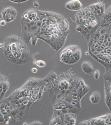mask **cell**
Returning <instances> with one entry per match:
<instances>
[{
	"instance_id": "cell-1",
	"label": "cell",
	"mask_w": 111,
	"mask_h": 125,
	"mask_svg": "<svg viewBox=\"0 0 111 125\" xmlns=\"http://www.w3.org/2000/svg\"><path fill=\"white\" fill-rule=\"evenodd\" d=\"M20 22L21 36L26 44L31 40L35 46L40 39L56 52L63 47L70 32L68 19L54 12L31 8L22 14Z\"/></svg>"
},
{
	"instance_id": "cell-2",
	"label": "cell",
	"mask_w": 111,
	"mask_h": 125,
	"mask_svg": "<svg viewBox=\"0 0 111 125\" xmlns=\"http://www.w3.org/2000/svg\"><path fill=\"white\" fill-rule=\"evenodd\" d=\"M4 43L3 52L10 62L23 65L30 60V52L27 44L19 36L10 35L5 38Z\"/></svg>"
},
{
	"instance_id": "cell-3",
	"label": "cell",
	"mask_w": 111,
	"mask_h": 125,
	"mask_svg": "<svg viewBox=\"0 0 111 125\" xmlns=\"http://www.w3.org/2000/svg\"><path fill=\"white\" fill-rule=\"evenodd\" d=\"M97 8L94 3L78 11L74 15L76 30L80 32L88 42L93 35V28L97 24L95 15Z\"/></svg>"
},
{
	"instance_id": "cell-4",
	"label": "cell",
	"mask_w": 111,
	"mask_h": 125,
	"mask_svg": "<svg viewBox=\"0 0 111 125\" xmlns=\"http://www.w3.org/2000/svg\"><path fill=\"white\" fill-rule=\"evenodd\" d=\"M24 113L7 99L0 101V125H17L22 120Z\"/></svg>"
},
{
	"instance_id": "cell-5",
	"label": "cell",
	"mask_w": 111,
	"mask_h": 125,
	"mask_svg": "<svg viewBox=\"0 0 111 125\" xmlns=\"http://www.w3.org/2000/svg\"><path fill=\"white\" fill-rule=\"evenodd\" d=\"M81 56V49L76 45H70L66 47L61 54V61L68 64L77 62Z\"/></svg>"
},
{
	"instance_id": "cell-6",
	"label": "cell",
	"mask_w": 111,
	"mask_h": 125,
	"mask_svg": "<svg viewBox=\"0 0 111 125\" xmlns=\"http://www.w3.org/2000/svg\"><path fill=\"white\" fill-rule=\"evenodd\" d=\"M1 13L3 19L7 22H10L15 20L17 12L15 8L9 6L3 9Z\"/></svg>"
},
{
	"instance_id": "cell-7",
	"label": "cell",
	"mask_w": 111,
	"mask_h": 125,
	"mask_svg": "<svg viewBox=\"0 0 111 125\" xmlns=\"http://www.w3.org/2000/svg\"><path fill=\"white\" fill-rule=\"evenodd\" d=\"M9 87L10 83L8 77L0 73V101L4 98Z\"/></svg>"
},
{
	"instance_id": "cell-8",
	"label": "cell",
	"mask_w": 111,
	"mask_h": 125,
	"mask_svg": "<svg viewBox=\"0 0 111 125\" xmlns=\"http://www.w3.org/2000/svg\"><path fill=\"white\" fill-rule=\"evenodd\" d=\"M65 7L69 10L78 11L82 9L83 6L79 0H71L66 4Z\"/></svg>"
},
{
	"instance_id": "cell-9",
	"label": "cell",
	"mask_w": 111,
	"mask_h": 125,
	"mask_svg": "<svg viewBox=\"0 0 111 125\" xmlns=\"http://www.w3.org/2000/svg\"><path fill=\"white\" fill-rule=\"evenodd\" d=\"M81 69L84 73L87 74H91L94 71L92 64L88 61H85L82 62Z\"/></svg>"
},
{
	"instance_id": "cell-10",
	"label": "cell",
	"mask_w": 111,
	"mask_h": 125,
	"mask_svg": "<svg viewBox=\"0 0 111 125\" xmlns=\"http://www.w3.org/2000/svg\"><path fill=\"white\" fill-rule=\"evenodd\" d=\"M90 101L93 104H96L100 102L101 99V95L98 91H95L90 95Z\"/></svg>"
},
{
	"instance_id": "cell-11",
	"label": "cell",
	"mask_w": 111,
	"mask_h": 125,
	"mask_svg": "<svg viewBox=\"0 0 111 125\" xmlns=\"http://www.w3.org/2000/svg\"><path fill=\"white\" fill-rule=\"evenodd\" d=\"M35 64L37 66L40 68L44 67L46 65V63L42 60H38L36 61L35 62Z\"/></svg>"
},
{
	"instance_id": "cell-12",
	"label": "cell",
	"mask_w": 111,
	"mask_h": 125,
	"mask_svg": "<svg viewBox=\"0 0 111 125\" xmlns=\"http://www.w3.org/2000/svg\"><path fill=\"white\" fill-rule=\"evenodd\" d=\"M100 76V72L99 70L97 69L95 71L94 74V76L95 79L97 80L99 79Z\"/></svg>"
},
{
	"instance_id": "cell-13",
	"label": "cell",
	"mask_w": 111,
	"mask_h": 125,
	"mask_svg": "<svg viewBox=\"0 0 111 125\" xmlns=\"http://www.w3.org/2000/svg\"><path fill=\"white\" fill-rule=\"evenodd\" d=\"M7 22V21L5 20H2L0 21V25L1 26H4L6 24Z\"/></svg>"
},
{
	"instance_id": "cell-14",
	"label": "cell",
	"mask_w": 111,
	"mask_h": 125,
	"mask_svg": "<svg viewBox=\"0 0 111 125\" xmlns=\"http://www.w3.org/2000/svg\"><path fill=\"white\" fill-rule=\"evenodd\" d=\"M33 5H34V6L36 7H39V4L37 1H34L33 3Z\"/></svg>"
},
{
	"instance_id": "cell-15",
	"label": "cell",
	"mask_w": 111,
	"mask_h": 125,
	"mask_svg": "<svg viewBox=\"0 0 111 125\" xmlns=\"http://www.w3.org/2000/svg\"><path fill=\"white\" fill-rule=\"evenodd\" d=\"M37 71H38V70H37V68L35 67L33 68L32 69V71L34 73H37Z\"/></svg>"
},
{
	"instance_id": "cell-16",
	"label": "cell",
	"mask_w": 111,
	"mask_h": 125,
	"mask_svg": "<svg viewBox=\"0 0 111 125\" xmlns=\"http://www.w3.org/2000/svg\"><path fill=\"white\" fill-rule=\"evenodd\" d=\"M4 47V43H0V49L3 48Z\"/></svg>"
},
{
	"instance_id": "cell-17",
	"label": "cell",
	"mask_w": 111,
	"mask_h": 125,
	"mask_svg": "<svg viewBox=\"0 0 111 125\" xmlns=\"http://www.w3.org/2000/svg\"><path fill=\"white\" fill-rule=\"evenodd\" d=\"M65 84V83H64L63 82H61V86H63Z\"/></svg>"
},
{
	"instance_id": "cell-18",
	"label": "cell",
	"mask_w": 111,
	"mask_h": 125,
	"mask_svg": "<svg viewBox=\"0 0 111 125\" xmlns=\"http://www.w3.org/2000/svg\"><path fill=\"white\" fill-rule=\"evenodd\" d=\"M2 17V14L0 12V20L1 19Z\"/></svg>"
}]
</instances>
